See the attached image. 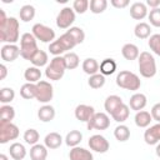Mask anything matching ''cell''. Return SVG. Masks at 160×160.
<instances>
[{
	"label": "cell",
	"instance_id": "obj_1",
	"mask_svg": "<svg viewBox=\"0 0 160 160\" xmlns=\"http://www.w3.org/2000/svg\"><path fill=\"white\" fill-rule=\"evenodd\" d=\"M19 20L14 16H10L8 19V22L0 28V40L6 44H15L19 40Z\"/></svg>",
	"mask_w": 160,
	"mask_h": 160
},
{
	"label": "cell",
	"instance_id": "obj_2",
	"mask_svg": "<svg viewBox=\"0 0 160 160\" xmlns=\"http://www.w3.org/2000/svg\"><path fill=\"white\" fill-rule=\"evenodd\" d=\"M116 85L121 89L130 90V91H136L141 86L140 78L128 70H122L116 75Z\"/></svg>",
	"mask_w": 160,
	"mask_h": 160
},
{
	"label": "cell",
	"instance_id": "obj_3",
	"mask_svg": "<svg viewBox=\"0 0 160 160\" xmlns=\"http://www.w3.org/2000/svg\"><path fill=\"white\" fill-rule=\"evenodd\" d=\"M39 51L36 39L32 32H24L20 38V55L25 60H31V58Z\"/></svg>",
	"mask_w": 160,
	"mask_h": 160
},
{
	"label": "cell",
	"instance_id": "obj_4",
	"mask_svg": "<svg viewBox=\"0 0 160 160\" xmlns=\"http://www.w3.org/2000/svg\"><path fill=\"white\" fill-rule=\"evenodd\" d=\"M65 70H66V62L64 56H54L50 64L45 69V75L49 80L58 81L64 76Z\"/></svg>",
	"mask_w": 160,
	"mask_h": 160
},
{
	"label": "cell",
	"instance_id": "obj_5",
	"mask_svg": "<svg viewBox=\"0 0 160 160\" xmlns=\"http://www.w3.org/2000/svg\"><path fill=\"white\" fill-rule=\"evenodd\" d=\"M138 60H139V71L142 78L149 79L156 74V62L154 56L149 51L140 52Z\"/></svg>",
	"mask_w": 160,
	"mask_h": 160
},
{
	"label": "cell",
	"instance_id": "obj_6",
	"mask_svg": "<svg viewBox=\"0 0 160 160\" xmlns=\"http://www.w3.org/2000/svg\"><path fill=\"white\" fill-rule=\"evenodd\" d=\"M74 46H76L75 40L68 34L64 32L58 40H54L50 45H49V51L50 54H52L54 56H60L61 54H64L68 50H71Z\"/></svg>",
	"mask_w": 160,
	"mask_h": 160
},
{
	"label": "cell",
	"instance_id": "obj_7",
	"mask_svg": "<svg viewBox=\"0 0 160 160\" xmlns=\"http://www.w3.org/2000/svg\"><path fill=\"white\" fill-rule=\"evenodd\" d=\"M54 96V88L49 81L40 80L36 84V100L42 104H48Z\"/></svg>",
	"mask_w": 160,
	"mask_h": 160
},
{
	"label": "cell",
	"instance_id": "obj_8",
	"mask_svg": "<svg viewBox=\"0 0 160 160\" xmlns=\"http://www.w3.org/2000/svg\"><path fill=\"white\" fill-rule=\"evenodd\" d=\"M31 30H32V35L35 36V39L40 40L41 42H50L51 44L55 39V31L44 24L38 22L32 26Z\"/></svg>",
	"mask_w": 160,
	"mask_h": 160
},
{
	"label": "cell",
	"instance_id": "obj_9",
	"mask_svg": "<svg viewBox=\"0 0 160 160\" xmlns=\"http://www.w3.org/2000/svg\"><path fill=\"white\" fill-rule=\"evenodd\" d=\"M75 21V11L70 6H65L56 16V26L59 29H70Z\"/></svg>",
	"mask_w": 160,
	"mask_h": 160
},
{
	"label": "cell",
	"instance_id": "obj_10",
	"mask_svg": "<svg viewBox=\"0 0 160 160\" xmlns=\"http://www.w3.org/2000/svg\"><path fill=\"white\" fill-rule=\"evenodd\" d=\"M88 130H106L110 126V118L105 112H95L94 116L86 122Z\"/></svg>",
	"mask_w": 160,
	"mask_h": 160
},
{
	"label": "cell",
	"instance_id": "obj_11",
	"mask_svg": "<svg viewBox=\"0 0 160 160\" xmlns=\"http://www.w3.org/2000/svg\"><path fill=\"white\" fill-rule=\"evenodd\" d=\"M19 136V128L12 122H0V142L6 144Z\"/></svg>",
	"mask_w": 160,
	"mask_h": 160
},
{
	"label": "cell",
	"instance_id": "obj_12",
	"mask_svg": "<svg viewBox=\"0 0 160 160\" xmlns=\"http://www.w3.org/2000/svg\"><path fill=\"white\" fill-rule=\"evenodd\" d=\"M88 144H89V146H90L91 150H94L96 152H100V154L106 152L109 150V148H110L109 141L102 135H100V134H96V135L90 136Z\"/></svg>",
	"mask_w": 160,
	"mask_h": 160
},
{
	"label": "cell",
	"instance_id": "obj_13",
	"mask_svg": "<svg viewBox=\"0 0 160 160\" xmlns=\"http://www.w3.org/2000/svg\"><path fill=\"white\" fill-rule=\"evenodd\" d=\"M0 55L4 61L12 62L20 55V48L16 46L15 44H5L0 50Z\"/></svg>",
	"mask_w": 160,
	"mask_h": 160
},
{
	"label": "cell",
	"instance_id": "obj_14",
	"mask_svg": "<svg viewBox=\"0 0 160 160\" xmlns=\"http://www.w3.org/2000/svg\"><path fill=\"white\" fill-rule=\"evenodd\" d=\"M95 114V109L90 105H86V104H80L75 108V118L79 120V121H82V122H88Z\"/></svg>",
	"mask_w": 160,
	"mask_h": 160
},
{
	"label": "cell",
	"instance_id": "obj_15",
	"mask_svg": "<svg viewBox=\"0 0 160 160\" xmlns=\"http://www.w3.org/2000/svg\"><path fill=\"white\" fill-rule=\"evenodd\" d=\"M144 140L148 145H155L160 141V122L150 126L144 132Z\"/></svg>",
	"mask_w": 160,
	"mask_h": 160
},
{
	"label": "cell",
	"instance_id": "obj_16",
	"mask_svg": "<svg viewBox=\"0 0 160 160\" xmlns=\"http://www.w3.org/2000/svg\"><path fill=\"white\" fill-rule=\"evenodd\" d=\"M122 104H124V101H122V99L120 96L110 95V96L106 98V100L104 102V108H105V110H106V112L109 115H112Z\"/></svg>",
	"mask_w": 160,
	"mask_h": 160
},
{
	"label": "cell",
	"instance_id": "obj_17",
	"mask_svg": "<svg viewBox=\"0 0 160 160\" xmlns=\"http://www.w3.org/2000/svg\"><path fill=\"white\" fill-rule=\"evenodd\" d=\"M148 15V8L146 4L141 1H136L130 6V16L135 20H142Z\"/></svg>",
	"mask_w": 160,
	"mask_h": 160
},
{
	"label": "cell",
	"instance_id": "obj_18",
	"mask_svg": "<svg viewBox=\"0 0 160 160\" xmlns=\"http://www.w3.org/2000/svg\"><path fill=\"white\" fill-rule=\"evenodd\" d=\"M146 102H148V100H146V96L144 94L135 92L129 100V106L131 110H135L138 112V111H141L146 106Z\"/></svg>",
	"mask_w": 160,
	"mask_h": 160
},
{
	"label": "cell",
	"instance_id": "obj_19",
	"mask_svg": "<svg viewBox=\"0 0 160 160\" xmlns=\"http://www.w3.org/2000/svg\"><path fill=\"white\" fill-rule=\"evenodd\" d=\"M69 159L70 160H94V156L89 150L80 146H75L70 150Z\"/></svg>",
	"mask_w": 160,
	"mask_h": 160
},
{
	"label": "cell",
	"instance_id": "obj_20",
	"mask_svg": "<svg viewBox=\"0 0 160 160\" xmlns=\"http://www.w3.org/2000/svg\"><path fill=\"white\" fill-rule=\"evenodd\" d=\"M121 54H122V56H124L126 60L132 61V60H135V59L139 58L140 51H139V48H138L135 44L128 42V44H125V45L122 46V49H121Z\"/></svg>",
	"mask_w": 160,
	"mask_h": 160
},
{
	"label": "cell",
	"instance_id": "obj_21",
	"mask_svg": "<svg viewBox=\"0 0 160 160\" xmlns=\"http://www.w3.org/2000/svg\"><path fill=\"white\" fill-rule=\"evenodd\" d=\"M44 144L48 149H58L60 148V145L62 144V138L59 132H49L45 139H44Z\"/></svg>",
	"mask_w": 160,
	"mask_h": 160
},
{
	"label": "cell",
	"instance_id": "obj_22",
	"mask_svg": "<svg viewBox=\"0 0 160 160\" xmlns=\"http://www.w3.org/2000/svg\"><path fill=\"white\" fill-rule=\"evenodd\" d=\"M48 158V148L41 144L32 145L30 149V159L31 160H46Z\"/></svg>",
	"mask_w": 160,
	"mask_h": 160
},
{
	"label": "cell",
	"instance_id": "obj_23",
	"mask_svg": "<svg viewBox=\"0 0 160 160\" xmlns=\"http://www.w3.org/2000/svg\"><path fill=\"white\" fill-rule=\"evenodd\" d=\"M38 118L42 121V122H49L51 120H54L55 118V109L51 106V105H42L39 111H38Z\"/></svg>",
	"mask_w": 160,
	"mask_h": 160
},
{
	"label": "cell",
	"instance_id": "obj_24",
	"mask_svg": "<svg viewBox=\"0 0 160 160\" xmlns=\"http://www.w3.org/2000/svg\"><path fill=\"white\" fill-rule=\"evenodd\" d=\"M151 120H152L151 114L149 111H145V110L138 111L135 114V118H134V121H135L136 126H139V128H148L150 125Z\"/></svg>",
	"mask_w": 160,
	"mask_h": 160
},
{
	"label": "cell",
	"instance_id": "obj_25",
	"mask_svg": "<svg viewBox=\"0 0 160 160\" xmlns=\"http://www.w3.org/2000/svg\"><path fill=\"white\" fill-rule=\"evenodd\" d=\"M9 152H10V156L14 159V160H22L25 156H26V149L22 144L20 142H12L10 145V149H9Z\"/></svg>",
	"mask_w": 160,
	"mask_h": 160
},
{
	"label": "cell",
	"instance_id": "obj_26",
	"mask_svg": "<svg viewBox=\"0 0 160 160\" xmlns=\"http://www.w3.org/2000/svg\"><path fill=\"white\" fill-rule=\"evenodd\" d=\"M24 78L28 82H31V84H38L40 80H41V71L39 68L36 66H30L25 70L24 72Z\"/></svg>",
	"mask_w": 160,
	"mask_h": 160
},
{
	"label": "cell",
	"instance_id": "obj_27",
	"mask_svg": "<svg viewBox=\"0 0 160 160\" xmlns=\"http://www.w3.org/2000/svg\"><path fill=\"white\" fill-rule=\"evenodd\" d=\"M99 69H100V65L94 58H88L82 61V70H84L85 74H88L90 76L98 74Z\"/></svg>",
	"mask_w": 160,
	"mask_h": 160
},
{
	"label": "cell",
	"instance_id": "obj_28",
	"mask_svg": "<svg viewBox=\"0 0 160 160\" xmlns=\"http://www.w3.org/2000/svg\"><path fill=\"white\" fill-rule=\"evenodd\" d=\"M134 34L138 39H148L151 36V28L148 22H139L134 29Z\"/></svg>",
	"mask_w": 160,
	"mask_h": 160
},
{
	"label": "cell",
	"instance_id": "obj_29",
	"mask_svg": "<svg viewBox=\"0 0 160 160\" xmlns=\"http://www.w3.org/2000/svg\"><path fill=\"white\" fill-rule=\"evenodd\" d=\"M100 74H102L104 76L105 75H111L115 72L116 70V62L114 59L111 58H108V59H104L100 64Z\"/></svg>",
	"mask_w": 160,
	"mask_h": 160
},
{
	"label": "cell",
	"instance_id": "obj_30",
	"mask_svg": "<svg viewBox=\"0 0 160 160\" xmlns=\"http://www.w3.org/2000/svg\"><path fill=\"white\" fill-rule=\"evenodd\" d=\"M81 140H82V134L79 130H71L70 132L66 134L65 144L70 148H75L81 142Z\"/></svg>",
	"mask_w": 160,
	"mask_h": 160
},
{
	"label": "cell",
	"instance_id": "obj_31",
	"mask_svg": "<svg viewBox=\"0 0 160 160\" xmlns=\"http://www.w3.org/2000/svg\"><path fill=\"white\" fill-rule=\"evenodd\" d=\"M20 95L26 100L36 98V84H31V82L24 84L20 88Z\"/></svg>",
	"mask_w": 160,
	"mask_h": 160
},
{
	"label": "cell",
	"instance_id": "obj_32",
	"mask_svg": "<svg viewBox=\"0 0 160 160\" xmlns=\"http://www.w3.org/2000/svg\"><path fill=\"white\" fill-rule=\"evenodd\" d=\"M15 118V109L10 105H2L0 108V122H11Z\"/></svg>",
	"mask_w": 160,
	"mask_h": 160
},
{
	"label": "cell",
	"instance_id": "obj_33",
	"mask_svg": "<svg viewBox=\"0 0 160 160\" xmlns=\"http://www.w3.org/2000/svg\"><path fill=\"white\" fill-rule=\"evenodd\" d=\"M114 136H115V139H116L118 141L124 142V141L129 140V138H130V129H129L126 125L120 124V125H118V126L115 128V130H114Z\"/></svg>",
	"mask_w": 160,
	"mask_h": 160
},
{
	"label": "cell",
	"instance_id": "obj_34",
	"mask_svg": "<svg viewBox=\"0 0 160 160\" xmlns=\"http://www.w3.org/2000/svg\"><path fill=\"white\" fill-rule=\"evenodd\" d=\"M129 115H130V109H129V106H128L126 104H122V105L111 115V118H112L116 122H124L125 120H128Z\"/></svg>",
	"mask_w": 160,
	"mask_h": 160
},
{
	"label": "cell",
	"instance_id": "obj_35",
	"mask_svg": "<svg viewBox=\"0 0 160 160\" xmlns=\"http://www.w3.org/2000/svg\"><path fill=\"white\" fill-rule=\"evenodd\" d=\"M19 16H20V20L24 21V22H28L30 20L34 19L35 16V8L32 5H24L21 6L20 11H19Z\"/></svg>",
	"mask_w": 160,
	"mask_h": 160
},
{
	"label": "cell",
	"instance_id": "obj_36",
	"mask_svg": "<svg viewBox=\"0 0 160 160\" xmlns=\"http://www.w3.org/2000/svg\"><path fill=\"white\" fill-rule=\"evenodd\" d=\"M64 59H65L66 69H68V70H74V69H76V68L79 66V64H80V59H79L78 54H76V52H72V51L66 52V54L64 55Z\"/></svg>",
	"mask_w": 160,
	"mask_h": 160
},
{
	"label": "cell",
	"instance_id": "obj_37",
	"mask_svg": "<svg viewBox=\"0 0 160 160\" xmlns=\"http://www.w3.org/2000/svg\"><path fill=\"white\" fill-rule=\"evenodd\" d=\"M48 54L44 51V50H39L32 58H31V60H30V62L34 65V66H36V68H41V66H44V65H46L48 64Z\"/></svg>",
	"mask_w": 160,
	"mask_h": 160
},
{
	"label": "cell",
	"instance_id": "obj_38",
	"mask_svg": "<svg viewBox=\"0 0 160 160\" xmlns=\"http://www.w3.org/2000/svg\"><path fill=\"white\" fill-rule=\"evenodd\" d=\"M66 32L75 40L76 45L78 44H81L84 40H85V32L81 28H78V26H71L69 30H66Z\"/></svg>",
	"mask_w": 160,
	"mask_h": 160
},
{
	"label": "cell",
	"instance_id": "obj_39",
	"mask_svg": "<svg viewBox=\"0 0 160 160\" xmlns=\"http://www.w3.org/2000/svg\"><path fill=\"white\" fill-rule=\"evenodd\" d=\"M89 6H90V11L92 14H101L106 10L108 1L106 0H91Z\"/></svg>",
	"mask_w": 160,
	"mask_h": 160
},
{
	"label": "cell",
	"instance_id": "obj_40",
	"mask_svg": "<svg viewBox=\"0 0 160 160\" xmlns=\"http://www.w3.org/2000/svg\"><path fill=\"white\" fill-rule=\"evenodd\" d=\"M88 84L91 89H100L104 86L105 84V76L102 74H95V75H91L88 80Z\"/></svg>",
	"mask_w": 160,
	"mask_h": 160
},
{
	"label": "cell",
	"instance_id": "obj_41",
	"mask_svg": "<svg viewBox=\"0 0 160 160\" xmlns=\"http://www.w3.org/2000/svg\"><path fill=\"white\" fill-rule=\"evenodd\" d=\"M39 139H40V135H39L38 130H35V129H28L24 132V140L29 145H36Z\"/></svg>",
	"mask_w": 160,
	"mask_h": 160
},
{
	"label": "cell",
	"instance_id": "obj_42",
	"mask_svg": "<svg viewBox=\"0 0 160 160\" xmlns=\"http://www.w3.org/2000/svg\"><path fill=\"white\" fill-rule=\"evenodd\" d=\"M15 98V91L11 88H2L0 90V101L2 104H8L11 102Z\"/></svg>",
	"mask_w": 160,
	"mask_h": 160
},
{
	"label": "cell",
	"instance_id": "obj_43",
	"mask_svg": "<svg viewBox=\"0 0 160 160\" xmlns=\"http://www.w3.org/2000/svg\"><path fill=\"white\" fill-rule=\"evenodd\" d=\"M149 48L150 50L156 54L158 56H160V34H154L149 38Z\"/></svg>",
	"mask_w": 160,
	"mask_h": 160
},
{
	"label": "cell",
	"instance_id": "obj_44",
	"mask_svg": "<svg viewBox=\"0 0 160 160\" xmlns=\"http://www.w3.org/2000/svg\"><path fill=\"white\" fill-rule=\"evenodd\" d=\"M89 1L88 0H75L72 2V9L78 14H84L89 9Z\"/></svg>",
	"mask_w": 160,
	"mask_h": 160
},
{
	"label": "cell",
	"instance_id": "obj_45",
	"mask_svg": "<svg viewBox=\"0 0 160 160\" xmlns=\"http://www.w3.org/2000/svg\"><path fill=\"white\" fill-rule=\"evenodd\" d=\"M149 20H150V24L155 28H160V8L158 9H152L150 10L149 12Z\"/></svg>",
	"mask_w": 160,
	"mask_h": 160
},
{
	"label": "cell",
	"instance_id": "obj_46",
	"mask_svg": "<svg viewBox=\"0 0 160 160\" xmlns=\"http://www.w3.org/2000/svg\"><path fill=\"white\" fill-rule=\"evenodd\" d=\"M150 114H151V118H152V120H155V121L160 122V102L155 104V105L151 108V111H150Z\"/></svg>",
	"mask_w": 160,
	"mask_h": 160
},
{
	"label": "cell",
	"instance_id": "obj_47",
	"mask_svg": "<svg viewBox=\"0 0 160 160\" xmlns=\"http://www.w3.org/2000/svg\"><path fill=\"white\" fill-rule=\"evenodd\" d=\"M110 4L116 9H124L129 5V0H111Z\"/></svg>",
	"mask_w": 160,
	"mask_h": 160
},
{
	"label": "cell",
	"instance_id": "obj_48",
	"mask_svg": "<svg viewBox=\"0 0 160 160\" xmlns=\"http://www.w3.org/2000/svg\"><path fill=\"white\" fill-rule=\"evenodd\" d=\"M146 6H150L152 9H158L160 6V0H146Z\"/></svg>",
	"mask_w": 160,
	"mask_h": 160
},
{
	"label": "cell",
	"instance_id": "obj_49",
	"mask_svg": "<svg viewBox=\"0 0 160 160\" xmlns=\"http://www.w3.org/2000/svg\"><path fill=\"white\" fill-rule=\"evenodd\" d=\"M8 19H9V18H6L5 11L0 9V28H2V26H4V25L8 22Z\"/></svg>",
	"mask_w": 160,
	"mask_h": 160
},
{
	"label": "cell",
	"instance_id": "obj_50",
	"mask_svg": "<svg viewBox=\"0 0 160 160\" xmlns=\"http://www.w3.org/2000/svg\"><path fill=\"white\" fill-rule=\"evenodd\" d=\"M0 72H1V74H0V79L4 80V79L6 78V74H8V69H6V66H5L4 64L0 65Z\"/></svg>",
	"mask_w": 160,
	"mask_h": 160
},
{
	"label": "cell",
	"instance_id": "obj_51",
	"mask_svg": "<svg viewBox=\"0 0 160 160\" xmlns=\"http://www.w3.org/2000/svg\"><path fill=\"white\" fill-rule=\"evenodd\" d=\"M155 151H156V155L160 158V142L156 145V149H155Z\"/></svg>",
	"mask_w": 160,
	"mask_h": 160
},
{
	"label": "cell",
	"instance_id": "obj_52",
	"mask_svg": "<svg viewBox=\"0 0 160 160\" xmlns=\"http://www.w3.org/2000/svg\"><path fill=\"white\" fill-rule=\"evenodd\" d=\"M0 160H9L5 154H0Z\"/></svg>",
	"mask_w": 160,
	"mask_h": 160
}]
</instances>
